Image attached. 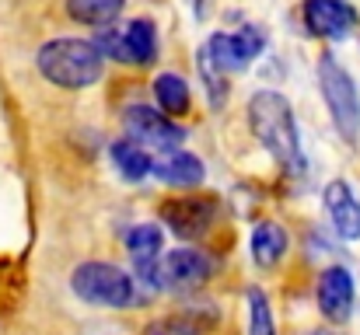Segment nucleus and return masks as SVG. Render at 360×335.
<instances>
[{
	"instance_id": "nucleus-7",
	"label": "nucleus",
	"mask_w": 360,
	"mask_h": 335,
	"mask_svg": "<svg viewBox=\"0 0 360 335\" xmlns=\"http://www.w3.org/2000/svg\"><path fill=\"white\" fill-rule=\"evenodd\" d=\"M304 25L311 35L340 42L357 28V11L347 0H304Z\"/></svg>"
},
{
	"instance_id": "nucleus-20",
	"label": "nucleus",
	"mask_w": 360,
	"mask_h": 335,
	"mask_svg": "<svg viewBox=\"0 0 360 335\" xmlns=\"http://www.w3.org/2000/svg\"><path fill=\"white\" fill-rule=\"evenodd\" d=\"M196 67H200V77H203V84H207V91H210V102L214 105H224V95H228V84H224V70L210 60V53L207 49H200V60H196Z\"/></svg>"
},
{
	"instance_id": "nucleus-13",
	"label": "nucleus",
	"mask_w": 360,
	"mask_h": 335,
	"mask_svg": "<svg viewBox=\"0 0 360 335\" xmlns=\"http://www.w3.org/2000/svg\"><path fill=\"white\" fill-rule=\"evenodd\" d=\"M283 251H287V230L273 221L255 223V230H252V258H255V265L269 269V265H276L283 258Z\"/></svg>"
},
{
	"instance_id": "nucleus-1",
	"label": "nucleus",
	"mask_w": 360,
	"mask_h": 335,
	"mask_svg": "<svg viewBox=\"0 0 360 335\" xmlns=\"http://www.w3.org/2000/svg\"><path fill=\"white\" fill-rule=\"evenodd\" d=\"M248 126L255 133V140L262 143V150L290 175H297L304 168V154H301V136H297V122L294 109L280 91H255L248 98Z\"/></svg>"
},
{
	"instance_id": "nucleus-21",
	"label": "nucleus",
	"mask_w": 360,
	"mask_h": 335,
	"mask_svg": "<svg viewBox=\"0 0 360 335\" xmlns=\"http://www.w3.org/2000/svg\"><path fill=\"white\" fill-rule=\"evenodd\" d=\"M95 46L109 56V60H122V63H133V56H129V46H126V32L120 35V28H102L98 32V39H95Z\"/></svg>"
},
{
	"instance_id": "nucleus-8",
	"label": "nucleus",
	"mask_w": 360,
	"mask_h": 335,
	"mask_svg": "<svg viewBox=\"0 0 360 335\" xmlns=\"http://www.w3.org/2000/svg\"><path fill=\"white\" fill-rule=\"evenodd\" d=\"M214 272L210 255L196 251V248H175L161 258V287L168 290H193L200 283H207Z\"/></svg>"
},
{
	"instance_id": "nucleus-18",
	"label": "nucleus",
	"mask_w": 360,
	"mask_h": 335,
	"mask_svg": "<svg viewBox=\"0 0 360 335\" xmlns=\"http://www.w3.org/2000/svg\"><path fill=\"white\" fill-rule=\"evenodd\" d=\"M126 248H129L133 262H158V255H161V227L158 223H136L133 230H126Z\"/></svg>"
},
{
	"instance_id": "nucleus-2",
	"label": "nucleus",
	"mask_w": 360,
	"mask_h": 335,
	"mask_svg": "<svg viewBox=\"0 0 360 335\" xmlns=\"http://www.w3.org/2000/svg\"><path fill=\"white\" fill-rule=\"evenodd\" d=\"M35 63L49 84L67 88V91H81V88L98 84L105 53L88 39H53L39 49Z\"/></svg>"
},
{
	"instance_id": "nucleus-22",
	"label": "nucleus",
	"mask_w": 360,
	"mask_h": 335,
	"mask_svg": "<svg viewBox=\"0 0 360 335\" xmlns=\"http://www.w3.org/2000/svg\"><path fill=\"white\" fill-rule=\"evenodd\" d=\"M308 335H329V332H308Z\"/></svg>"
},
{
	"instance_id": "nucleus-9",
	"label": "nucleus",
	"mask_w": 360,
	"mask_h": 335,
	"mask_svg": "<svg viewBox=\"0 0 360 335\" xmlns=\"http://www.w3.org/2000/svg\"><path fill=\"white\" fill-rule=\"evenodd\" d=\"M315 301H319V311H322L329 322H347V318L354 315V276H350V269L329 265V269L319 276Z\"/></svg>"
},
{
	"instance_id": "nucleus-5",
	"label": "nucleus",
	"mask_w": 360,
	"mask_h": 335,
	"mask_svg": "<svg viewBox=\"0 0 360 335\" xmlns=\"http://www.w3.org/2000/svg\"><path fill=\"white\" fill-rule=\"evenodd\" d=\"M122 126H126L129 140H136L147 150H161V154H172L186 140V129L175 126L168 119V112H154L147 105H129L122 115Z\"/></svg>"
},
{
	"instance_id": "nucleus-16",
	"label": "nucleus",
	"mask_w": 360,
	"mask_h": 335,
	"mask_svg": "<svg viewBox=\"0 0 360 335\" xmlns=\"http://www.w3.org/2000/svg\"><path fill=\"white\" fill-rule=\"evenodd\" d=\"M154 98H158V105L168 112V115H186L189 105H193L189 84L179 74H158L154 77Z\"/></svg>"
},
{
	"instance_id": "nucleus-10",
	"label": "nucleus",
	"mask_w": 360,
	"mask_h": 335,
	"mask_svg": "<svg viewBox=\"0 0 360 335\" xmlns=\"http://www.w3.org/2000/svg\"><path fill=\"white\" fill-rule=\"evenodd\" d=\"M214 214H217V203L210 196H186V199H172L161 206V221L179 237H200L210 227Z\"/></svg>"
},
{
	"instance_id": "nucleus-19",
	"label": "nucleus",
	"mask_w": 360,
	"mask_h": 335,
	"mask_svg": "<svg viewBox=\"0 0 360 335\" xmlns=\"http://www.w3.org/2000/svg\"><path fill=\"white\" fill-rule=\"evenodd\" d=\"M248 335H276L273 311H269V297L259 287L248 290Z\"/></svg>"
},
{
	"instance_id": "nucleus-12",
	"label": "nucleus",
	"mask_w": 360,
	"mask_h": 335,
	"mask_svg": "<svg viewBox=\"0 0 360 335\" xmlns=\"http://www.w3.org/2000/svg\"><path fill=\"white\" fill-rule=\"evenodd\" d=\"M154 175L165 182V185H175V189H186V185H200L207 178V168L196 154H186V150H172L165 154L158 164H154Z\"/></svg>"
},
{
	"instance_id": "nucleus-3",
	"label": "nucleus",
	"mask_w": 360,
	"mask_h": 335,
	"mask_svg": "<svg viewBox=\"0 0 360 335\" xmlns=\"http://www.w3.org/2000/svg\"><path fill=\"white\" fill-rule=\"evenodd\" d=\"M319 88H322V98L329 105V115L340 129V136L347 143H357L360 136V95L357 84L350 77V70L336 60V56H322L319 60Z\"/></svg>"
},
{
	"instance_id": "nucleus-6",
	"label": "nucleus",
	"mask_w": 360,
	"mask_h": 335,
	"mask_svg": "<svg viewBox=\"0 0 360 335\" xmlns=\"http://www.w3.org/2000/svg\"><path fill=\"white\" fill-rule=\"evenodd\" d=\"M262 46H266V32L255 28V25H245V28L235 32V35H228V32H214V35L207 39L203 49H207L210 60L231 77V74L245 70V67L262 53Z\"/></svg>"
},
{
	"instance_id": "nucleus-4",
	"label": "nucleus",
	"mask_w": 360,
	"mask_h": 335,
	"mask_svg": "<svg viewBox=\"0 0 360 335\" xmlns=\"http://www.w3.org/2000/svg\"><path fill=\"white\" fill-rule=\"evenodd\" d=\"M70 287L84 304H95V308L120 311L133 304V280L120 265H109V262H81L70 272Z\"/></svg>"
},
{
	"instance_id": "nucleus-17",
	"label": "nucleus",
	"mask_w": 360,
	"mask_h": 335,
	"mask_svg": "<svg viewBox=\"0 0 360 335\" xmlns=\"http://www.w3.org/2000/svg\"><path fill=\"white\" fill-rule=\"evenodd\" d=\"M122 32H126V46H129L133 63H154L158 60V28H154V21L136 18Z\"/></svg>"
},
{
	"instance_id": "nucleus-11",
	"label": "nucleus",
	"mask_w": 360,
	"mask_h": 335,
	"mask_svg": "<svg viewBox=\"0 0 360 335\" xmlns=\"http://www.w3.org/2000/svg\"><path fill=\"white\" fill-rule=\"evenodd\" d=\"M326 210H329V221H333L336 234H340L343 241H357L360 237V203H357V196H354V189H350L343 178H336V182L326 185Z\"/></svg>"
},
{
	"instance_id": "nucleus-14",
	"label": "nucleus",
	"mask_w": 360,
	"mask_h": 335,
	"mask_svg": "<svg viewBox=\"0 0 360 335\" xmlns=\"http://www.w3.org/2000/svg\"><path fill=\"white\" fill-rule=\"evenodd\" d=\"M112 164L126 182H140L154 171V161H150L147 147H140L136 140H116L112 143Z\"/></svg>"
},
{
	"instance_id": "nucleus-15",
	"label": "nucleus",
	"mask_w": 360,
	"mask_h": 335,
	"mask_svg": "<svg viewBox=\"0 0 360 335\" xmlns=\"http://www.w3.org/2000/svg\"><path fill=\"white\" fill-rule=\"evenodd\" d=\"M126 0H67V14L81 25L91 28H105L122 14Z\"/></svg>"
}]
</instances>
